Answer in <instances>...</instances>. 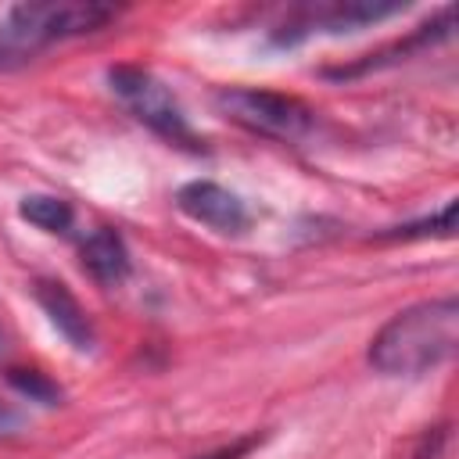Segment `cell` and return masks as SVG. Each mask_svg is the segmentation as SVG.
<instances>
[{"label": "cell", "mask_w": 459, "mask_h": 459, "mask_svg": "<svg viewBox=\"0 0 459 459\" xmlns=\"http://www.w3.org/2000/svg\"><path fill=\"white\" fill-rule=\"evenodd\" d=\"M219 111L262 136L273 140H301L312 129V108L298 97L276 93V90H255V86H226L215 93Z\"/></svg>", "instance_id": "4"}, {"label": "cell", "mask_w": 459, "mask_h": 459, "mask_svg": "<svg viewBox=\"0 0 459 459\" xmlns=\"http://www.w3.org/2000/svg\"><path fill=\"white\" fill-rule=\"evenodd\" d=\"M441 448H445V427H434L420 437L416 445V459H441Z\"/></svg>", "instance_id": "12"}, {"label": "cell", "mask_w": 459, "mask_h": 459, "mask_svg": "<svg viewBox=\"0 0 459 459\" xmlns=\"http://www.w3.org/2000/svg\"><path fill=\"white\" fill-rule=\"evenodd\" d=\"M18 215L25 222H32L36 230H43V233H68V226L75 219L72 215V204L61 201V197H54V194H29V197H22Z\"/></svg>", "instance_id": "9"}, {"label": "cell", "mask_w": 459, "mask_h": 459, "mask_svg": "<svg viewBox=\"0 0 459 459\" xmlns=\"http://www.w3.org/2000/svg\"><path fill=\"white\" fill-rule=\"evenodd\" d=\"M82 269L100 283V287H118L129 276V247L111 226H97L82 247H79Z\"/></svg>", "instance_id": "8"}, {"label": "cell", "mask_w": 459, "mask_h": 459, "mask_svg": "<svg viewBox=\"0 0 459 459\" xmlns=\"http://www.w3.org/2000/svg\"><path fill=\"white\" fill-rule=\"evenodd\" d=\"M18 57H22V54H18V50H14V47H11L4 36H0V65H7V61H18Z\"/></svg>", "instance_id": "14"}, {"label": "cell", "mask_w": 459, "mask_h": 459, "mask_svg": "<svg viewBox=\"0 0 459 459\" xmlns=\"http://www.w3.org/2000/svg\"><path fill=\"white\" fill-rule=\"evenodd\" d=\"M7 427H14V416H11L7 409H0V434H4Z\"/></svg>", "instance_id": "15"}, {"label": "cell", "mask_w": 459, "mask_h": 459, "mask_svg": "<svg viewBox=\"0 0 459 459\" xmlns=\"http://www.w3.org/2000/svg\"><path fill=\"white\" fill-rule=\"evenodd\" d=\"M118 11L93 0H43V4H18L7 11L0 36L25 57L54 39H72L104 29Z\"/></svg>", "instance_id": "2"}, {"label": "cell", "mask_w": 459, "mask_h": 459, "mask_svg": "<svg viewBox=\"0 0 459 459\" xmlns=\"http://www.w3.org/2000/svg\"><path fill=\"white\" fill-rule=\"evenodd\" d=\"M459 348V301L455 294L416 301L391 316L369 341V366L380 377H420L445 366Z\"/></svg>", "instance_id": "1"}, {"label": "cell", "mask_w": 459, "mask_h": 459, "mask_svg": "<svg viewBox=\"0 0 459 459\" xmlns=\"http://www.w3.org/2000/svg\"><path fill=\"white\" fill-rule=\"evenodd\" d=\"M7 380H11L14 391H22L32 402H43V405H57L61 402V387L54 380H47L43 373H36V369H11Z\"/></svg>", "instance_id": "11"}, {"label": "cell", "mask_w": 459, "mask_h": 459, "mask_svg": "<svg viewBox=\"0 0 459 459\" xmlns=\"http://www.w3.org/2000/svg\"><path fill=\"white\" fill-rule=\"evenodd\" d=\"M455 230V201H445L441 212L420 219V222H405V226H391L384 233H377V240H420V237H452Z\"/></svg>", "instance_id": "10"}, {"label": "cell", "mask_w": 459, "mask_h": 459, "mask_svg": "<svg viewBox=\"0 0 459 459\" xmlns=\"http://www.w3.org/2000/svg\"><path fill=\"white\" fill-rule=\"evenodd\" d=\"M36 301L39 308L50 316V323L57 326V333L75 348V351H90L93 348V326L82 312V305L72 298V290L57 280H39L36 283Z\"/></svg>", "instance_id": "7"}, {"label": "cell", "mask_w": 459, "mask_h": 459, "mask_svg": "<svg viewBox=\"0 0 459 459\" xmlns=\"http://www.w3.org/2000/svg\"><path fill=\"white\" fill-rule=\"evenodd\" d=\"M108 86L147 129H154L169 143L197 147V136H194L176 93L154 72H147L140 65H115V68H108Z\"/></svg>", "instance_id": "3"}, {"label": "cell", "mask_w": 459, "mask_h": 459, "mask_svg": "<svg viewBox=\"0 0 459 459\" xmlns=\"http://www.w3.org/2000/svg\"><path fill=\"white\" fill-rule=\"evenodd\" d=\"M258 441H262L258 434H247V437H240V441H233V445H226V448H219V452H212V455H197V459H240V455H247Z\"/></svg>", "instance_id": "13"}, {"label": "cell", "mask_w": 459, "mask_h": 459, "mask_svg": "<svg viewBox=\"0 0 459 459\" xmlns=\"http://www.w3.org/2000/svg\"><path fill=\"white\" fill-rule=\"evenodd\" d=\"M405 11V4H384V0H308L290 11L287 39L308 36V32H355L362 25L384 22L391 14Z\"/></svg>", "instance_id": "5"}, {"label": "cell", "mask_w": 459, "mask_h": 459, "mask_svg": "<svg viewBox=\"0 0 459 459\" xmlns=\"http://www.w3.org/2000/svg\"><path fill=\"white\" fill-rule=\"evenodd\" d=\"M176 208L186 219H194V222H201V226H208L215 233H226V237L230 233H244L251 226L247 204L230 186L212 183V179H190V183H183L176 190Z\"/></svg>", "instance_id": "6"}]
</instances>
